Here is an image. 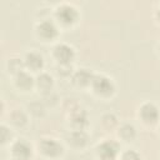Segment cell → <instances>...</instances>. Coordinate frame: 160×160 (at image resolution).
Wrapping results in <instances>:
<instances>
[{
    "instance_id": "5bb4252c",
    "label": "cell",
    "mask_w": 160,
    "mask_h": 160,
    "mask_svg": "<svg viewBox=\"0 0 160 160\" xmlns=\"http://www.w3.org/2000/svg\"><path fill=\"white\" fill-rule=\"evenodd\" d=\"M35 85L38 86L39 90L42 91V94L52 91L54 86V78L49 72H40L36 79H35Z\"/></svg>"
},
{
    "instance_id": "ffe728a7",
    "label": "cell",
    "mask_w": 160,
    "mask_h": 160,
    "mask_svg": "<svg viewBox=\"0 0 160 160\" xmlns=\"http://www.w3.org/2000/svg\"><path fill=\"white\" fill-rule=\"evenodd\" d=\"M120 159L121 160H140V155L134 149H126L125 151L121 152Z\"/></svg>"
},
{
    "instance_id": "6da1fadb",
    "label": "cell",
    "mask_w": 160,
    "mask_h": 160,
    "mask_svg": "<svg viewBox=\"0 0 160 160\" xmlns=\"http://www.w3.org/2000/svg\"><path fill=\"white\" fill-rule=\"evenodd\" d=\"M54 16L58 20V22H60L61 25L70 26V25H74L79 20V11L74 5L62 2L55 8Z\"/></svg>"
},
{
    "instance_id": "d4e9b609",
    "label": "cell",
    "mask_w": 160,
    "mask_h": 160,
    "mask_svg": "<svg viewBox=\"0 0 160 160\" xmlns=\"http://www.w3.org/2000/svg\"><path fill=\"white\" fill-rule=\"evenodd\" d=\"M12 160H18V159H12Z\"/></svg>"
},
{
    "instance_id": "9c48e42d",
    "label": "cell",
    "mask_w": 160,
    "mask_h": 160,
    "mask_svg": "<svg viewBox=\"0 0 160 160\" xmlns=\"http://www.w3.org/2000/svg\"><path fill=\"white\" fill-rule=\"evenodd\" d=\"M66 141L74 149H82L89 142V135L85 130H71L66 135Z\"/></svg>"
},
{
    "instance_id": "8992f818",
    "label": "cell",
    "mask_w": 160,
    "mask_h": 160,
    "mask_svg": "<svg viewBox=\"0 0 160 160\" xmlns=\"http://www.w3.org/2000/svg\"><path fill=\"white\" fill-rule=\"evenodd\" d=\"M139 118L141 119V121L144 124L148 125H154L159 121L160 119V110L159 108L151 102V101H146L142 102L139 108Z\"/></svg>"
},
{
    "instance_id": "7402d4cb",
    "label": "cell",
    "mask_w": 160,
    "mask_h": 160,
    "mask_svg": "<svg viewBox=\"0 0 160 160\" xmlns=\"http://www.w3.org/2000/svg\"><path fill=\"white\" fill-rule=\"evenodd\" d=\"M0 134H1V142H2V144L8 142V141L11 139V131H10V129H9L6 125H4V124L0 126Z\"/></svg>"
},
{
    "instance_id": "30bf717a",
    "label": "cell",
    "mask_w": 160,
    "mask_h": 160,
    "mask_svg": "<svg viewBox=\"0 0 160 160\" xmlns=\"http://www.w3.org/2000/svg\"><path fill=\"white\" fill-rule=\"evenodd\" d=\"M24 64L25 68L31 71H40L44 66V56L36 50H30L25 54Z\"/></svg>"
},
{
    "instance_id": "44dd1931",
    "label": "cell",
    "mask_w": 160,
    "mask_h": 160,
    "mask_svg": "<svg viewBox=\"0 0 160 160\" xmlns=\"http://www.w3.org/2000/svg\"><path fill=\"white\" fill-rule=\"evenodd\" d=\"M58 74L61 75V76H69L71 75L72 76V68H71V64H65V65H59L58 66Z\"/></svg>"
},
{
    "instance_id": "ac0fdd59",
    "label": "cell",
    "mask_w": 160,
    "mask_h": 160,
    "mask_svg": "<svg viewBox=\"0 0 160 160\" xmlns=\"http://www.w3.org/2000/svg\"><path fill=\"white\" fill-rule=\"evenodd\" d=\"M29 112L36 118H40L45 114V104L42 101H32L29 104Z\"/></svg>"
},
{
    "instance_id": "4fadbf2b",
    "label": "cell",
    "mask_w": 160,
    "mask_h": 160,
    "mask_svg": "<svg viewBox=\"0 0 160 160\" xmlns=\"http://www.w3.org/2000/svg\"><path fill=\"white\" fill-rule=\"evenodd\" d=\"M15 86L20 90H24V91H28L30 90L34 85H35V79L32 78V75L28 71H21L19 72L18 75H15Z\"/></svg>"
},
{
    "instance_id": "9a60e30c",
    "label": "cell",
    "mask_w": 160,
    "mask_h": 160,
    "mask_svg": "<svg viewBox=\"0 0 160 160\" xmlns=\"http://www.w3.org/2000/svg\"><path fill=\"white\" fill-rule=\"evenodd\" d=\"M118 136L121 140L126 141V142L132 141L135 139V136H136V129H135V126L132 124H129V122L121 124L119 130H118Z\"/></svg>"
},
{
    "instance_id": "277c9868",
    "label": "cell",
    "mask_w": 160,
    "mask_h": 160,
    "mask_svg": "<svg viewBox=\"0 0 160 160\" xmlns=\"http://www.w3.org/2000/svg\"><path fill=\"white\" fill-rule=\"evenodd\" d=\"M95 150L99 160H116L120 154V145L115 140H104L98 144Z\"/></svg>"
},
{
    "instance_id": "d6986e66",
    "label": "cell",
    "mask_w": 160,
    "mask_h": 160,
    "mask_svg": "<svg viewBox=\"0 0 160 160\" xmlns=\"http://www.w3.org/2000/svg\"><path fill=\"white\" fill-rule=\"evenodd\" d=\"M101 122H102V125H104L106 129H110V128H114V126L118 124V118H116L114 114L108 112V114H104V115H102Z\"/></svg>"
},
{
    "instance_id": "e0dca14e",
    "label": "cell",
    "mask_w": 160,
    "mask_h": 160,
    "mask_svg": "<svg viewBox=\"0 0 160 160\" xmlns=\"http://www.w3.org/2000/svg\"><path fill=\"white\" fill-rule=\"evenodd\" d=\"M6 65H8L9 72H11L14 75H18L19 72L24 71V68H25L24 60L20 59V58H11V59H9Z\"/></svg>"
},
{
    "instance_id": "5b68a950",
    "label": "cell",
    "mask_w": 160,
    "mask_h": 160,
    "mask_svg": "<svg viewBox=\"0 0 160 160\" xmlns=\"http://www.w3.org/2000/svg\"><path fill=\"white\" fill-rule=\"evenodd\" d=\"M35 32L38 38L42 39L44 41H50L54 40L59 35V28L55 21L51 19H42L39 21L35 26Z\"/></svg>"
},
{
    "instance_id": "52a82bcc",
    "label": "cell",
    "mask_w": 160,
    "mask_h": 160,
    "mask_svg": "<svg viewBox=\"0 0 160 160\" xmlns=\"http://www.w3.org/2000/svg\"><path fill=\"white\" fill-rule=\"evenodd\" d=\"M52 56L58 61L59 65L71 64L75 58V50L72 46L65 42H59L52 49Z\"/></svg>"
},
{
    "instance_id": "8fae6325",
    "label": "cell",
    "mask_w": 160,
    "mask_h": 160,
    "mask_svg": "<svg viewBox=\"0 0 160 160\" xmlns=\"http://www.w3.org/2000/svg\"><path fill=\"white\" fill-rule=\"evenodd\" d=\"M70 122H71V126L75 129V130H84L86 126H88V114L84 109L81 108H78L72 111H70Z\"/></svg>"
},
{
    "instance_id": "3957f363",
    "label": "cell",
    "mask_w": 160,
    "mask_h": 160,
    "mask_svg": "<svg viewBox=\"0 0 160 160\" xmlns=\"http://www.w3.org/2000/svg\"><path fill=\"white\" fill-rule=\"evenodd\" d=\"M39 150L44 156L49 159H56L64 154V145L54 138H45L40 140Z\"/></svg>"
},
{
    "instance_id": "7c38bea8",
    "label": "cell",
    "mask_w": 160,
    "mask_h": 160,
    "mask_svg": "<svg viewBox=\"0 0 160 160\" xmlns=\"http://www.w3.org/2000/svg\"><path fill=\"white\" fill-rule=\"evenodd\" d=\"M92 78H94L92 71H91L90 69H86V68L78 69L76 71H74V74H72V76H71L72 82H74L76 86H81V88L90 86Z\"/></svg>"
},
{
    "instance_id": "2e32d148",
    "label": "cell",
    "mask_w": 160,
    "mask_h": 160,
    "mask_svg": "<svg viewBox=\"0 0 160 160\" xmlns=\"http://www.w3.org/2000/svg\"><path fill=\"white\" fill-rule=\"evenodd\" d=\"M9 119H10V122L12 125H15L18 128L19 126L21 128V126H24L28 122V114L24 110H21V109H15V110H12L10 112Z\"/></svg>"
},
{
    "instance_id": "7a4b0ae2",
    "label": "cell",
    "mask_w": 160,
    "mask_h": 160,
    "mask_svg": "<svg viewBox=\"0 0 160 160\" xmlns=\"http://www.w3.org/2000/svg\"><path fill=\"white\" fill-rule=\"evenodd\" d=\"M90 88L96 95L102 96V98H108L112 95L115 91V84L112 79L106 76L105 74H94Z\"/></svg>"
},
{
    "instance_id": "cb8c5ba5",
    "label": "cell",
    "mask_w": 160,
    "mask_h": 160,
    "mask_svg": "<svg viewBox=\"0 0 160 160\" xmlns=\"http://www.w3.org/2000/svg\"><path fill=\"white\" fill-rule=\"evenodd\" d=\"M159 51H160V42H159Z\"/></svg>"
},
{
    "instance_id": "ba28073f",
    "label": "cell",
    "mask_w": 160,
    "mask_h": 160,
    "mask_svg": "<svg viewBox=\"0 0 160 160\" xmlns=\"http://www.w3.org/2000/svg\"><path fill=\"white\" fill-rule=\"evenodd\" d=\"M11 154L14 159L29 160L32 155V145L26 139H18L11 144Z\"/></svg>"
},
{
    "instance_id": "603a6c76",
    "label": "cell",
    "mask_w": 160,
    "mask_h": 160,
    "mask_svg": "<svg viewBox=\"0 0 160 160\" xmlns=\"http://www.w3.org/2000/svg\"><path fill=\"white\" fill-rule=\"evenodd\" d=\"M158 15H159V19H160V9H159V11H158Z\"/></svg>"
}]
</instances>
